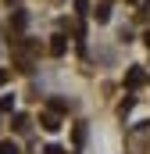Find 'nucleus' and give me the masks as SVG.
<instances>
[{
  "label": "nucleus",
  "mask_w": 150,
  "mask_h": 154,
  "mask_svg": "<svg viewBox=\"0 0 150 154\" xmlns=\"http://www.w3.org/2000/svg\"><path fill=\"white\" fill-rule=\"evenodd\" d=\"M143 82H147V72H143V68H129V72H125V86H129V90H140Z\"/></svg>",
  "instance_id": "nucleus-1"
},
{
  "label": "nucleus",
  "mask_w": 150,
  "mask_h": 154,
  "mask_svg": "<svg viewBox=\"0 0 150 154\" xmlns=\"http://www.w3.org/2000/svg\"><path fill=\"white\" fill-rule=\"evenodd\" d=\"M39 125H43L46 133H57V129H61V118H57V111H43V115H39Z\"/></svg>",
  "instance_id": "nucleus-2"
},
{
  "label": "nucleus",
  "mask_w": 150,
  "mask_h": 154,
  "mask_svg": "<svg viewBox=\"0 0 150 154\" xmlns=\"http://www.w3.org/2000/svg\"><path fill=\"white\" fill-rule=\"evenodd\" d=\"M64 50H68V39H64V36H54V39H50V54H54V57H61Z\"/></svg>",
  "instance_id": "nucleus-3"
},
{
  "label": "nucleus",
  "mask_w": 150,
  "mask_h": 154,
  "mask_svg": "<svg viewBox=\"0 0 150 154\" xmlns=\"http://www.w3.org/2000/svg\"><path fill=\"white\" fill-rule=\"evenodd\" d=\"M89 14H93L100 25H104V22H111V7H107V4H97V11H89Z\"/></svg>",
  "instance_id": "nucleus-4"
},
{
  "label": "nucleus",
  "mask_w": 150,
  "mask_h": 154,
  "mask_svg": "<svg viewBox=\"0 0 150 154\" xmlns=\"http://www.w3.org/2000/svg\"><path fill=\"white\" fill-rule=\"evenodd\" d=\"M25 25H29V14H25V11H14V14H11V29H18V32H22Z\"/></svg>",
  "instance_id": "nucleus-5"
},
{
  "label": "nucleus",
  "mask_w": 150,
  "mask_h": 154,
  "mask_svg": "<svg viewBox=\"0 0 150 154\" xmlns=\"http://www.w3.org/2000/svg\"><path fill=\"white\" fill-rule=\"evenodd\" d=\"M68 108H72V100H61V97H57V100H50V111H57V115H61V111H68Z\"/></svg>",
  "instance_id": "nucleus-6"
},
{
  "label": "nucleus",
  "mask_w": 150,
  "mask_h": 154,
  "mask_svg": "<svg viewBox=\"0 0 150 154\" xmlns=\"http://www.w3.org/2000/svg\"><path fill=\"white\" fill-rule=\"evenodd\" d=\"M29 129V118L25 115H14V133H25Z\"/></svg>",
  "instance_id": "nucleus-7"
},
{
  "label": "nucleus",
  "mask_w": 150,
  "mask_h": 154,
  "mask_svg": "<svg viewBox=\"0 0 150 154\" xmlns=\"http://www.w3.org/2000/svg\"><path fill=\"white\" fill-rule=\"evenodd\" d=\"M0 154H18V143H11V140H0Z\"/></svg>",
  "instance_id": "nucleus-8"
},
{
  "label": "nucleus",
  "mask_w": 150,
  "mask_h": 154,
  "mask_svg": "<svg viewBox=\"0 0 150 154\" xmlns=\"http://www.w3.org/2000/svg\"><path fill=\"white\" fill-rule=\"evenodd\" d=\"M75 14H89V0H75Z\"/></svg>",
  "instance_id": "nucleus-9"
},
{
  "label": "nucleus",
  "mask_w": 150,
  "mask_h": 154,
  "mask_svg": "<svg viewBox=\"0 0 150 154\" xmlns=\"http://www.w3.org/2000/svg\"><path fill=\"white\" fill-rule=\"evenodd\" d=\"M14 108V97H0V111H11Z\"/></svg>",
  "instance_id": "nucleus-10"
},
{
  "label": "nucleus",
  "mask_w": 150,
  "mask_h": 154,
  "mask_svg": "<svg viewBox=\"0 0 150 154\" xmlns=\"http://www.w3.org/2000/svg\"><path fill=\"white\" fill-rule=\"evenodd\" d=\"M7 79H11V68H0V86H4Z\"/></svg>",
  "instance_id": "nucleus-11"
},
{
  "label": "nucleus",
  "mask_w": 150,
  "mask_h": 154,
  "mask_svg": "<svg viewBox=\"0 0 150 154\" xmlns=\"http://www.w3.org/2000/svg\"><path fill=\"white\" fill-rule=\"evenodd\" d=\"M43 154H64V151H61L57 143H50V147H46V151H43Z\"/></svg>",
  "instance_id": "nucleus-12"
},
{
  "label": "nucleus",
  "mask_w": 150,
  "mask_h": 154,
  "mask_svg": "<svg viewBox=\"0 0 150 154\" xmlns=\"http://www.w3.org/2000/svg\"><path fill=\"white\" fill-rule=\"evenodd\" d=\"M143 39H147V47H150V32H147V36H143Z\"/></svg>",
  "instance_id": "nucleus-13"
},
{
  "label": "nucleus",
  "mask_w": 150,
  "mask_h": 154,
  "mask_svg": "<svg viewBox=\"0 0 150 154\" xmlns=\"http://www.w3.org/2000/svg\"><path fill=\"white\" fill-rule=\"evenodd\" d=\"M129 4H143V0H129Z\"/></svg>",
  "instance_id": "nucleus-14"
}]
</instances>
